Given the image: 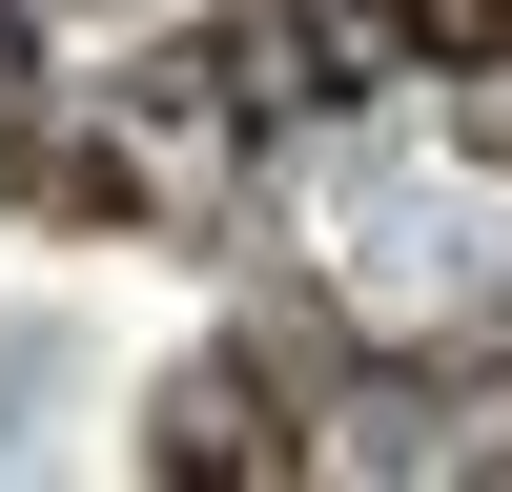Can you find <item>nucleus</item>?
<instances>
[{
    "instance_id": "obj_5",
    "label": "nucleus",
    "mask_w": 512,
    "mask_h": 492,
    "mask_svg": "<svg viewBox=\"0 0 512 492\" xmlns=\"http://www.w3.org/2000/svg\"><path fill=\"white\" fill-rule=\"evenodd\" d=\"M451 123H472V164H512V62H472V103H451Z\"/></svg>"
},
{
    "instance_id": "obj_2",
    "label": "nucleus",
    "mask_w": 512,
    "mask_h": 492,
    "mask_svg": "<svg viewBox=\"0 0 512 492\" xmlns=\"http://www.w3.org/2000/svg\"><path fill=\"white\" fill-rule=\"evenodd\" d=\"M287 41H308V103H369V82H410V0H287Z\"/></svg>"
},
{
    "instance_id": "obj_1",
    "label": "nucleus",
    "mask_w": 512,
    "mask_h": 492,
    "mask_svg": "<svg viewBox=\"0 0 512 492\" xmlns=\"http://www.w3.org/2000/svg\"><path fill=\"white\" fill-rule=\"evenodd\" d=\"M144 472H308V410H287L267 349H205L185 390L144 410Z\"/></svg>"
},
{
    "instance_id": "obj_3",
    "label": "nucleus",
    "mask_w": 512,
    "mask_h": 492,
    "mask_svg": "<svg viewBox=\"0 0 512 492\" xmlns=\"http://www.w3.org/2000/svg\"><path fill=\"white\" fill-rule=\"evenodd\" d=\"M410 62H431V82H472V62H512V0H410Z\"/></svg>"
},
{
    "instance_id": "obj_4",
    "label": "nucleus",
    "mask_w": 512,
    "mask_h": 492,
    "mask_svg": "<svg viewBox=\"0 0 512 492\" xmlns=\"http://www.w3.org/2000/svg\"><path fill=\"white\" fill-rule=\"evenodd\" d=\"M41 144V21H0V164Z\"/></svg>"
}]
</instances>
